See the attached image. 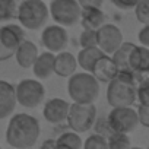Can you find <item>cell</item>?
I'll use <instances>...</instances> for the list:
<instances>
[{
    "mask_svg": "<svg viewBox=\"0 0 149 149\" xmlns=\"http://www.w3.org/2000/svg\"><path fill=\"white\" fill-rule=\"evenodd\" d=\"M105 21H107V16L101 10V8H82L81 21H79L82 24V28L98 29L105 24Z\"/></svg>",
    "mask_w": 149,
    "mask_h": 149,
    "instance_id": "19",
    "label": "cell"
},
{
    "mask_svg": "<svg viewBox=\"0 0 149 149\" xmlns=\"http://www.w3.org/2000/svg\"><path fill=\"white\" fill-rule=\"evenodd\" d=\"M94 127H95L97 133H100V134H102V136H105V137L113 133V129H111V126H110V123H108V118H101V120L95 121Z\"/></svg>",
    "mask_w": 149,
    "mask_h": 149,
    "instance_id": "28",
    "label": "cell"
},
{
    "mask_svg": "<svg viewBox=\"0 0 149 149\" xmlns=\"http://www.w3.org/2000/svg\"><path fill=\"white\" fill-rule=\"evenodd\" d=\"M136 44L133 42H121V45L111 54L114 63L117 64L118 70H132L130 69V64H129V60H130V54H132V50L134 48Z\"/></svg>",
    "mask_w": 149,
    "mask_h": 149,
    "instance_id": "21",
    "label": "cell"
},
{
    "mask_svg": "<svg viewBox=\"0 0 149 149\" xmlns=\"http://www.w3.org/2000/svg\"><path fill=\"white\" fill-rule=\"evenodd\" d=\"M105 54L98 45L95 47H84L81 48V51L78 53L76 58H78V64L85 70V72H91L94 63L102 56Z\"/></svg>",
    "mask_w": 149,
    "mask_h": 149,
    "instance_id": "20",
    "label": "cell"
},
{
    "mask_svg": "<svg viewBox=\"0 0 149 149\" xmlns=\"http://www.w3.org/2000/svg\"><path fill=\"white\" fill-rule=\"evenodd\" d=\"M107 118L113 132L129 134L139 126L137 110H134L133 107H113Z\"/></svg>",
    "mask_w": 149,
    "mask_h": 149,
    "instance_id": "8",
    "label": "cell"
},
{
    "mask_svg": "<svg viewBox=\"0 0 149 149\" xmlns=\"http://www.w3.org/2000/svg\"><path fill=\"white\" fill-rule=\"evenodd\" d=\"M137 40H139V42H140L142 45L149 47V24H148V25H143V28L139 31Z\"/></svg>",
    "mask_w": 149,
    "mask_h": 149,
    "instance_id": "31",
    "label": "cell"
},
{
    "mask_svg": "<svg viewBox=\"0 0 149 149\" xmlns=\"http://www.w3.org/2000/svg\"><path fill=\"white\" fill-rule=\"evenodd\" d=\"M15 86L6 81H0V120L8 118L16 107Z\"/></svg>",
    "mask_w": 149,
    "mask_h": 149,
    "instance_id": "14",
    "label": "cell"
},
{
    "mask_svg": "<svg viewBox=\"0 0 149 149\" xmlns=\"http://www.w3.org/2000/svg\"><path fill=\"white\" fill-rule=\"evenodd\" d=\"M24 29L25 28L22 25H16V24H6L3 26H0V41L8 50L15 53L18 45L25 40Z\"/></svg>",
    "mask_w": 149,
    "mask_h": 149,
    "instance_id": "13",
    "label": "cell"
},
{
    "mask_svg": "<svg viewBox=\"0 0 149 149\" xmlns=\"http://www.w3.org/2000/svg\"><path fill=\"white\" fill-rule=\"evenodd\" d=\"M16 102L25 108H37L44 102L45 88L40 81L24 79L15 86Z\"/></svg>",
    "mask_w": 149,
    "mask_h": 149,
    "instance_id": "7",
    "label": "cell"
},
{
    "mask_svg": "<svg viewBox=\"0 0 149 149\" xmlns=\"http://www.w3.org/2000/svg\"><path fill=\"white\" fill-rule=\"evenodd\" d=\"M108 148L110 149H126L130 148V139L127 133H120V132H113L110 136H107Z\"/></svg>",
    "mask_w": 149,
    "mask_h": 149,
    "instance_id": "24",
    "label": "cell"
},
{
    "mask_svg": "<svg viewBox=\"0 0 149 149\" xmlns=\"http://www.w3.org/2000/svg\"><path fill=\"white\" fill-rule=\"evenodd\" d=\"M57 148H70V149H79L82 148V139L78 132L70 130L61 133L58 137H56Z\"/></svg>",
    "mask_w": 149,
    "mask_h": 149,
    "instance_id": "22",
    "label": "cell"
},
{
    "mask_svg": "<svg viewBox=\"0 0 149 149\" xmlns=\"http://www.w3.org/2000/svg\"><path fill=\"white\" fill-rule=\"evenodd\" d=\"M123 42V32L113 24H104L97 29V45L105 53L113 54Z\"/></svg>",
    "mask_w": 149,
    "mask_h": 149,
    "instance_id": "9",
    "label": "cell"
},
{
    "mask_svg": "<svg viewBox=\"0 0 149 149\" xmlns=\"http://www.w3.org/2000/svg\"><path fill=\"white\" fill-rule=\"evenodd\" d=\"M50 16V9L44 0H22L18 6L16 18L25 29H41Z\"/></svg>",
    "mask_w": 149,
    "mask_h": 149,
    "instance_id": "4",
    "label": "cell"
},
{
    "mask_svg": "<svg viewBox=\"0 0 149 149\" xmlns=\"http://www.w3.org/2000/svg\"><path fill=\"white\" fill-rule=\"evenodd\" d=\"M95 121H97L95 102H91V104L73 102V104H70L67 120H66L70 130H74L78 133H86L94 127Z\"/></svg>",
    "mask_w": 149,
    "mask_h": 149,
    "instance_id": "5",
    "label": "cell"
},
{
    "mask_svg": "<svg viewBox=\"0 0 149 149\" xmlns=\"http://www.w3.org/2000/svg\"><path fill=\"white\" fill-rule=\"evenodd\" d=\"M148 74H149V72H148Z\"/></svg>",
    "mask_w": 149,
    "mask_h": 149,
    "instance_id": "35",
    "label": "cell"
},
{
    "mask_svg": "<svg viewBox=\"0 0 149 149\" xmlns=\"http://www.w3.org/2000/svg\"><path fill=\"white\" fill-rule=\"evenodd\" d=\"M139 0H111V3L121 10H129V9H134V6L137 5Z\"/></svg>",
    "mask_w": 149,
    "mask_h": 149,
    "instance_id": "30",
    "label": "cell"
},
{
    "mask_svg": "<svg viewBox=\"0 0 149 149\" xmlns=\"http://www.w3.org/2000/svg\"><path fill=\"white\" fill-rule=\"evenodd\" d=\"M84 148L85 149H107L108 148V142H107V137L100 134V133H92L84 143Z\"/></svg>",
    "mask_w": 149,
    "mask_h": 149,
    "instance_id": "25",
    "label": "cell"
},
{
    "mask_svg": "<svg viewBox=\"0 0 149 149\" xmlns=\"http://www.w3.org/2000/svg\"><path fill=\"white\" fill-rule=\"evenodd\" d=\"M81 48L84 47H95L97 45V29H86L84 28L82 34L79 35Z\"/></svg>",
    "mask_w": 149,
    "mask_h": 149,
    "instance_id": "27",
    "label": "cell"
},
{
    "mask_svg": "<svg viewBox=\"0 0 149 149\" xmlns=\"http://www.w3.org/2000/svg\"><path fill=\"white\" fill-rule=\"evenodd\" d=\"M41 133L40 123L35 117L19 113L12 116L6 129V142L16 149L31 148L37 143Z\"/></svg>",
    "mask_w": 149,
    "mask_h": 149,
    "instance_id": "1",
    "label": "cell"
},
{
    "mask_svg": "<svg viewBox=\"0 0 149 149\" xmlns=\"http://www.w3.org/2000/svg\"><path fill=\"white\" fill-rule=\"evenodd\" d=\"M130 69L139 74H148L149 72V47L145 45H134L129 60Z\"/></svg>",
    "mask_w": 149,
    "mask_h": 149,
    "instance_id": "18",
    "label": "cell"
},
{
    "mask_svg": "<svg viewBox=\"0 0 149 149\" xmlns=\"http://www.w3.org/2000/svg\"><path fill=\"white\" fill-rule=\"evenodd\" d=\"M38 54H40L38 47L29 40H24L13 53V56L16 58V63L24 69H31L35 58L38 57Z\"/></svg>",
    "mask_w": 149,
    "mask_h": 149,
    "instance_id": "16",
    "label": "cell"
},
{
    "mask_svg": "<svg viewBox=\"0 0 149 149\" xmlns=\"http://www.w3.org/2000/svg\"><path fill=\"white\" fill-rule=\"evenodd\" d=\"M54 56L56 54L48 51V50L38 54V57L35 58V61H34V64L31 67L34 74H35V78L48 79L54 73Z\"/></svg>",
    "mask_w": 149,
    "mask_h": 149,
    "instance_id": "17",
    "label": "cell"
},
{
    "mask_svg": "<svg viewBox=\"0 0 149 149\" xmlns=\"http://www.w3.org/2000/svg\"><path fill=\"white\" fill-rule=\"evenodd\" d=\"M16 0H0V22H9L16 18Z\"/></svg>",
    "mask_w": 149,
    "mask_h": 149,
    "instance_id": "23",
    "label": "cell"
},
{
    "mask_svg": "<svg viewBox=\"0 0 149 149\" xmlns=\"http://www.w3.org/2000/svg\"><path fill=\"white\" fill-rule=\"evenodd\" d=\"M81 8H101L104 0H78Z\"/></svg>",
    "mask_w": 149,
    "mask_h": 149,
    "instance_id": "32",
    "label": "cell"
},
{
    "mask_svg": "<svg viewBox=\"0 0 149 149\" xmlns=\"http://www.w3.org/2000/svg\"><path fill=\"white\" fill-rule=\"evenodd\" d=\"M42 148H57V142H56V139L45 140V142L42 143Z\"/></svg>",
    "mask_w": 149,
    "mask_h": 149,
    "instance_id": "34",
    "label": "cell"
},
{
    "mask_svg": "<svg viewBox=\"0 0 149 149\" xmlns=\"http://www.w3.org/2000/svg\"><path fill=\"white\" fill-rule=\"evenodd\" d=\"M50 16L61 26H73L81 21L82 8L78 0H50Z\"/></svg>",
    "mask_w": 149,
    "mask_h": 149,
    "instance_id": "6",
    "label": "cell"
},
{
    "mask_svg": "<svg viewBox=\"0 0 149 149\" xmlns=\"http://www.w3.org/2000/svg\"><path fill=\"white\" fill-rule=\"evenodd\" d=\"M41 42L45 47V50L51 53L63 51L69 42V35L64 26L61 25H48L41 32Z\"/></svg>",
    "mask_w": 149,
    "mask_h": 149,
    "instance_id": "10",
    "label": "cell"
},
{
    "mask_svg": "<svg viewBox=\"0 0 149 149\" xmlns=\"http://www.w3.org/2000/svg\"><path fill=\"white\" fill-rule=\"evenodd\" d=\"M134 15L140 24H149V0H139L137 5L134 6Z\"/></svg>",
    "mask_w": 149,
    "mask_h": 149,
    "instance_id": "26",
    "label": "cell"
},
{
    "mask_svg": "<svg viewBox=\"0 0 149 149\" xmlns=\"http://www.w3.org/2000/svg\"><path fill=\"white\" fill-rule=\"evenodd\" d=\"M145 74L133 70H118L107 84V102L111 107H132L136 102V86Z\"/></svg>",
    "mask_w": 149,
    "mask_h": 149,
    "instance_id": "2",
    "label": "cell"
},
{
    "mask_svg": "<svg viewBox=\"0 0 149 149\" xmlns=\"http://www.w3.org/2000/svg\"><path fill=\"white\" fill-rule=\"evenodd\" d=\"M137 116H139V124L149 129V105H139Z\"/></svg>",
    "mask_w": 149,
    "mask_h": 149,
    "instance_id": "29",
    "label": "cell"
},
{
    "mask_svg": "<svg viewBox=\"0 0 149 149\" xmlns=\"http://www.w3.org/2000/svg\"><path fill=\"white\" fill-rule=\"evenodd\" d=\"M12 56H13V51L8 50V48L2 44V41H0V61H5V60L10 58Z\"/></svg>",
    "mask_w": 149,
    "mask_h": 149,
    "instance_id": "33",
    "label": "cell"
},
{
    "mask_svg": "<svg viewBox=\"0 0 149 149\" xmlns=\"http://www.w3.org/2000/svg\"><path fill=\"white\" fill-rule=\"evenodd\" d=\"M70 104L61 98H51L44 104L42 116L51 124H61L67 120Z\"/></svg>",
    "mask_w": 149,
    "mask_h": 149,
    "instance_id": "11",
    "label": "cell"
},
{
    "mask_svg": "<svg viewBox=\"0 0 149 149\" xmlns=\"http://www.w3.org/2000/svg\"><path fill=\"white\" fill-rule=\"evenodd\" d=\"M91 73L98 79V82L108 84L116 74L118 73V67L114 63L113 57L110 54H102L92 66Z\"/></svg>",
    "mask_w": 149,
    "mask_h": 149,
    "instance_id": "12",
    "label": "cell"
},
{
    "mask_svg": "<svg viewBox=\"0 0 149 149\" xmlns=\"http://www.w3.org/2000/svg\"><path fill=\"white\" fill-rule=\"evenodd\" d=\"M78 58L72 53L58 51L54 56V73L61 78H69L78 69Z\"/></svg>",
    "mask_w": 149,
    "mask_h": 149,
    "instance_id": "15",
    "label": "cell"
},
{
    "mask_svg": "<svg viewBox=\"0 0 149 149\" xmlns=\"http://www.w3.org/2000/svg\"><path fill=\"white\" fill-rule=\"evenodd\" d=\"M67 94L73 102H95L100 97V82L91 72L73 73L69 76Z\"/></svg>",
    "mask_w": 149,
    "mask_h": 149,
    "instance_id": "3",
    "label": "cell"
}]
</instances>
